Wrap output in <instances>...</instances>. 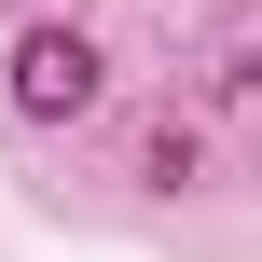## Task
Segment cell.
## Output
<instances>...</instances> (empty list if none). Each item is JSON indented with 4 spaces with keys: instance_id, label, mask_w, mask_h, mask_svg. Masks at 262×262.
Wrapping results in <instances>:
<instances>
[{
    "instance_id": "cell-1",
    "label": "cell",
    "mask_w": 262,
    "mask_h": 262,
    "mask_svg": "<svg viewBox=\"0 0 262 262\" xmlns=\"http://www.w3.org/2000/svg\"><path fill=\"white\" fill-rule=\"evenodd\" d=\"M97 97H111V69H97L83 28H28V41H14V111H28V124H83Z\"/></svg>"
}]
</instances>
